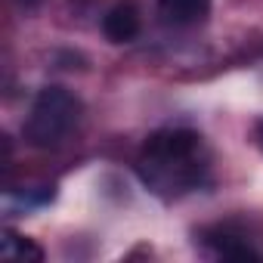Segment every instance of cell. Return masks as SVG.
<instances>
[{
  "label": "cell",
  "instance_id": "277c9868",
  "mask_svg": "<svg viewBox=\"0 0 263 263\" xmlns=\"http://www.w3.org/2000/svg\"><path fill=\"white\" fill-rule=\"evenodd\" d=\"M143 22H140V10L134 4H115L105 16H102V34L111 44H130L137 41Z\"/></svg>",
  "mask_w": 263,
  "mask_h": 263
},
{
  "label": "cell",
  "instance_id": "8992f818",
  "mask_svg": "<svg viewBox=\"0 0 263 263\" xmlns=\"http://www.w3.org/2000/svg\"><path fill=\"white\" fill-rule=\"evenodd\" d=\"M0 254H4L7 260H22V263H28V260H34V263L44 260V248L34 245L31 238L16 235L13 229H7L4 238H0Z\"/></svg>",
  "mask_w": 263,
  "mask_h": 263
},
{
  "label": "cell",
  "instance_id": "7a4b0ae2",
  "mask_svg": "<svg viewBox=\"0 0 263 263\" xmlns=\"http://www.w3.org/2000/svg\"><path fill=\"white\" fill-rule=\"evenodd\" d=\"M81 115H84V102L71 90L44 87L34 96L31 111H28V118L22 124V140L31 149H56L81 124Z\"/></svg>",
  "mask_w": 263,
  "mask_h": 263
},
{
  "label": "cell",
  "instance_id": "5b68a950",
  "mask_svg": "<svg viewBox=\"0 0 263 263\" xmlns=\"http://www.w3.org/2000/svg\"><path fill=\"white\" fill-rule=\"evenodd\" d=\"M201 238L214 248V254L220 257H229V260H257L260 254L251 248V241L232 229H223V226H214V229H204Z\"/></svg>",
  "mask_w": 263,
  "mask_h": 263
},
{
  "label": "cell",
  "instance_id": "52a82bcc",
  "mask_svg": "<svg viewBox=\"0 0 263 263\" xmlns=\"http://www.w3.org/2000/svg\"><path fill=\"white\" fill-rule=\"evenodd\" d=\"M254 134H257V140H260V146H263V118L257 121V127H254Z\"/></svg>",
  "mask_w": 263,
  "mask_h": 263
},
{
  "label": "cell",
  "instance_id": "6da1fadb",
  "mask_svg": "<svg viewBox=\"0 0 263 263\" xmlns=\"http://www.w3.org/2000/svg\"><path fill=\"white\" fill-rule=\"evenodd\" d=\"M140 180L161 198H177L211 183V152L192 127H164L152 134L137 158Z\"/></svg>",
  "mask_w": 263,
  "mask_h": 263
},
{
  "label": "cell",
  "instance_id": "3957f363",
  "mask_svg": "<svg viewBox=\"0 0 263 263\" xmlns=\"http://www.w3.org/2000/svg\"><path fill=\"white\" fill-rule=\"evenodd\" d=\"M214 0H158V19L171 28H192L208 19Z\"/></svg>",
  "mask_w": 263,
  "mask_h": 263
}]
</instances>
